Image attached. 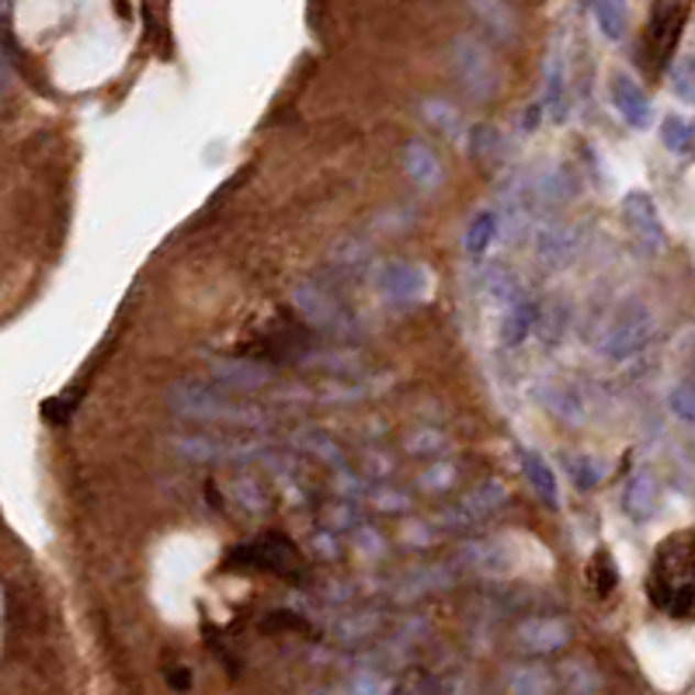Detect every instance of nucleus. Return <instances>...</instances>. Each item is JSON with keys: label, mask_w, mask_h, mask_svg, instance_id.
I'll return each mask as SVG.
<instances>
[{"label": "nucleus", "mask_w": 695, "mask_h": 695, "mask_svg": "<svg viewBox=\"0 0 695 695\" xmlns=\"http://www.w3.org/2000/svg\"><path fill=\"white\" fill-rule=\"evenodd\" d=\"M608 91H613V104H616V112L622 115L626 125H633V129H647L650 125V119H654V112H650V98H647V91L633 77L613 74Z\"/></svg>", "instance_id": "nucleus-7"}, {"label": "nucleus", "mask_w": 695, "mask_h": 695, "mask_svg": "<svg viewBox=\"0 0 695 695\" xmlns=\"http://www.w3.org/2000/svg\"><path fill=\"white\" fill-rule=\"evenodd\" d=\"M661 143L671 150V154H692V146H695V125L682 115H668L661 122Z\"/></svg>", "instance_id": "nucleus-14"}, {"label": "nucleus", "mask_w": 695, "mask_h": 695, "mask_svg": "<svg viewBox=\"0 0 695 695\" xmlns=\"http://www.w3.org/2000/svg\"><path fill=\"white\" fill-rule=\"evenodd\" d=\"M671 91L682 101H695V53L682 56L675 67H671Z\"/></svg>", "instance_id": "nucleus-17"}, {"label": "nucleus", "mask_w": 695, "mask_h": 695, "mask_svg": "<svg viewBox=\"0 0 695 695\" xmlns=\"http://www.w3.org/2000/svg\"><path fill=\"white\" fill-rule=\"evenodd\" d=\"M167 400L178 415H188V418H241V410L230 400L199 386H174Z\"/></svg>", "instance_id": "nucleus-6"}, {"label": "nucleus", "mask_w": 695, "mask_h": 695, "mask_svg": "<svg viewBox=\"0 0 695 695\" xmlns=\"http://www.w3.org/2000/svg\"><path fill=\"white\" fill-rule=\"evenodd\" d=\"M494 236H497V216H494V212L473 216V220H470V230H466V254H470V257H484Z\"/></svg>", "instance_id": "nucleus-15"}, {"label": "nucleus", "mask_w": 695, "mask_h": 695, "mask_svg": "<svg viewBox=\"0 0 695 695\" xmlns=\"http://www.w3.org/2000/svg\"><path fill=\"white\" fill-rule=\"evenodd\" d=\"M688 14H692L688 4H671V0L650 4L647 32H643V53H640V63L650 77H661L668 70V63H671V56H675L679 42H682Z\"/></svg>", "instance_id": "nucleus-2"}, {"label": "nucleus", "mask_w": 695, "mask_h": 695, "mask_svg": "<svg viewBox=\"0 0 695 695\" xmlns=\"http://www.w3.org/2000/svg\"><path fill=\"white\" fill-rule=\"evenodd\" d=\"M588 581H592V588L598 598L605 595H613L616 592V584H619V567H616V560L608 550H595L592 563H588Z\"/></svg>", "instance_id": "nucleus-13"}, {"label": "nucleus", "mask_w": 695, "mask_h": 695, "mask_svg": "<svg viewBox=\"0 0 695 695\" xmlns=\"http://www.w3.org/2000/svg\"><path fill=\"white\" fill-rule=\"evenodd\" d=\"M236 553H244V563H251L257 571H272L278 577L296 574V547L286 536H261L251 542V547L236 550Z\"/></svg>", "instance_id": "nucleus-5"}, {"label": "nucleus", "mask_w": 695, "mask_h": 695, "mask_svg": "<svg viewBox=\"0 0 695 695\" xmlns=\"http://www.w3.org/2000/svg\"><path fill=\"white\" fill-rule=\"evenodd\" d=\"M216 376H220L223 383L230 386H241V389H254L268 379L265 368H254V365H244V362H236V365H216Z\"/></svg>", "instance_id": "nucleus-16"}, {"label": "nucleus", "mask_w": 695, "mask_h": 695, "mask_svg": "<svg viewBox=\"0 0 695 695\" xmlns=\"http://www.w3.org/2000/svg\"><path fill=\"white\" fill-rule=\"evenodd\" d=\"M532 328H536V302L515 299L508 307V313H505V323H501V341L505 344H521L529 338Z\"/></svg>", "instance_id": "nucleus-10"}, {"label": "nucleus", "mask_w": 695, "mask_h": 695, "mask_svg": "<svg viewBox=\"0 0 695 695\" xmlns=\"http://www.w3.org/2000/svg\"><path fill=\"white\" fill-rule=\"evenodd\" d=\"M647 592L661 613L675 619L695 616V532H675L661 542Z\"/></svg>", "instance_id": "nucleus-1"}, {"label": "nucleus", "mask_w": 695, "mask_h": 695, "mask_svg": "<svg viewBox=\"0 0 695 695\" xmlns=\"http://www.w3.org/2000/svg\"><path fill=\"white\" fill-rule=\"evenodd\" d=\"M622 508L633 521H647L650 515L658 511V481L650 473H637L633 481L626 484L622 494Z\"/></svg>", "instance_id": "nucleus-8"}, {"label": "nucleus", "mask_w": 695, "mask_h": 695, "mask_svg": "<svg viewBox=\"0 0 695 695\" xmlns=\"http://www.w3.org/2000/svg\"><path fill=\"white\" fill-rule=\"evenodd\" d=\"M547 112L553 122L567 119V80H563V59L553 56L547 70Z\"/></svg>", "instance_id": "nucleus-12"}, {"label": "nucleus", "mask_w": 695, "mask_h": 695, "mask_svg": "<svg viewBox=\"0 0 695 695\" xmlns=\"http://www.w3.org/2000/svg\"><path fill=\"white\" fill-rule=\"evenodd\" d=\"M650 334H654V317H650L643 302H629L626 310L616 313L613 328L605 331L602 352L613 358H626V355H633L637 348H643L650 341Z\"/></svg>", "instance_id": "nucleus-3"}, {"label": "nucleus", "mask_w": 695, "mask_h": 695, "mask_svg": "<svg viewBox=\"0 0 695 695\" xmlns=\"http://www.w3.org/2000/svg\"><path fill=\"white\" fill-rule=\"evenodd\" d=\"M592 14L598 21V32L608 42H619L629 29V8L619 4V0H598V4H592Z\"/></svg>", "instance_id": "nucleus-11"}, {"label": "nucleus", "mask_w": 695, "mask_h": 695, "mask_svg": "<svg viewBox=\"0 0 695 695\" xmlns=\"http://www.w3.org/2000/svg\"><path fill=\"white\" fill-rule=\"evenodd\" d=\"M170 682H174V685H178V688H185V685H188V675H174Z\"/></svg>", "instance_id": "nucleus-22"}, {"label": "nucleus", "mask_w": 695, "mask_h": 695, "mask_svg": "<svg viewBox=\"0 0 695 695\" xmlns=\"http://www.w3.org/2000/svg\"><path fill=\"white\" fill-rule=\"evenodd\" d=\"M383 286H386L389 293H394V296H415V293H418V286H421V278H418V272H415V268L397 265V268H389V275H386Z\"/></svg>", "instance_id": "nucleus-19"}, {"label": "nucleus", "mask_w": 695, "mask_h": 695, "mask_svg": "<svg viewBox=\"0 0 695 695\" xmlns=\"http://www.w3.org/2000/svg\"><path fill=\"white\" fill-rule=\"evenodd\" d=\"M521 466H526V476L532 481L536 494H539L547 505H553V508H556V505H560V490H556V476H553L550 463L542 460L539 452L526 449V452H521Z\"/></svg>", "instance_id": "nucleus-9"}, {"label": "nucleus", "mask_w": 695, "mask_h": 695, "mask_svg": "<svg viewBox=\"0 0 695 695\" xmlns=\"http://www.w3.org/2000/svg\"><path fill=\"white\" fill-rule=\"evenodd\" d=\"M410 174H415L418 181H434L439 178V167H434V157L428 154L424 146H410Z\"/></svg>", "instance_id": "nucleus-20"}, {"label": "nucleus", "mask_w": 695, "mask_h": 695, "mask_svg": "<svg viewBox=\"0 0 695 695\" xmlns=\"http://www.w3.org/2000/svg\"><path fill=\"white\" fill-rule=\"evenodd\" d=\"M553 397H556V404H550V407H556L560 415H567V418L581 415V404H577V400H567V389H563V386L553 389ZM553 397H550V400H553Z\"/></svg>", "instance_id": "nucleus-21"}, {"label": "nucleus", "mask_w": 695, "mask_h": 695, "mask_svg": "<svg viewBox=\"0 0 695 695\" xmlns=\"http://www.w3.org/2000/svg\"><path fill=\"white\" fill-rule=\"evenodd\" d=\"M622 220L629 227V233L637 236V241L650 251V254H658L664 247V223H661V212L654 206V199H650L647 191H629L626 199H622Z\"/></svg>", "instance_id": "nucleus-4"}, {"label": "nucleus", "mask_w": 695, "mask_h": 695, "mask_svg": "<svg viewBox=\"0 0 695 695\" xmlns=\"http://www.w3.org/2000/svg\"><path fill=\"white\" fill-rule=\"evenodd\" d=\"M668 407H671V415H675L679 421L695 424V386L692 383H682V386L671 389V394H668Z\"/></svg>", "instance_id": "nucleus-18"}]
</instances>
